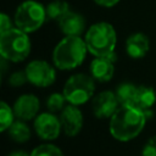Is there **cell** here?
<instances>
[{"instance_id":"24","label":"cell","mask_w":156,"mask_h":156,"mask_svg":"<svg viewBox=\"0 0 156 156\" xmlns=\"http://www.w3.org/2000/svg\"><path fill=\"white\" fill-rule=\"evenodd\" d=\"M13 27H15L13 18H11L7 13L1 12L0 13V33L6 32V30H9V29H11Z\"/></svg>"},{"instance_id":"3","label":"cell","mask_w":156,"mask_h":156,"mask_svg":"<svg viewBox=\"0 0 156 156\" xmlns=\"http://www.w3.org/2000/svg\"><path fill=\"white\" fill-rule=\"evenodd\" d=\"M88 52L94 56H108L115 52L117 44V32L115 27L106 22L100 21L88 27L83 35Z\"/></svg>"},{"instance_id":"14","label":"cell","mask_w":156,"mask_h":156,"mask_svg":"<svg viewBox=\"0 0 156 156\" xmlns=\"http://www.w3.org/2000/svg\"><path fill=\"white\" fill-rule=\"evenodd\" d=\"M124 49L129 57L134 60L143 58L150 50V39L143 32H134L126 39Z\"/></svg>"},{"instance_id":"8","label":"cell","mask_w":156,"mask_h":156,"mask_svg":"<svg viewBox=\"0 0 156 156\" xmlns=\"http://www.w3.org/2000/svg\"><path fill=\"white\" fill-rule=\"evenodd\" d=\"M33 132L41 140L54 141L62 133V126L60 117L50 111L40 112L33 119Z\"/></svg>"},{"instance_id":"15","label":"cell","mask_w":156,"mask_h":156,"mask_svg":"<svg viewBox=\"0 0 156 156\" xmlns=\"http://www.w3.org/2000/svg\"><path fill=\"white\" fill-rule=\"evenodd\" d=\"M156 104V90L150 85H138L132 105L145 112L147 119L151 115V110Z\"/></svg>"},{"instance_id":"18","label":"cell","mask_w":156,"mask_h":156,"mask_svg":"<svg viewBox=\"0 0 156 156\" xmlns=\"http://www.w3.org/2000/svg\"><path fill=\"white\" fill-rule=\"evenodd\" d=\"M136 87L138 85L132 82H122L116 87L115 93L121 105H132Z\"/></svg>"},{"instance_id":"9","label":"cell","mask_w":156,"mask_h":156,"mask_svg":"<svg viewBox=\"0 0 156 156\" xmlns=\"http://www.w3.org/2000/svg\"><path fill=\"white\" fill-rule=\"evenodd\" d=\"M119 105L116 93L112 90H102L91 99L93 115L99 119H110Z\"/></svg>"},{"instance_id":"22","label":"cell","mask_w":156,"mask_h":156,"mask_svg":"<svg viewBox=\"0 0 156 156\" xmlns=\"http://www.w3.org/2000/svg\"><path fill=\"white\" fill-rule=\"evenodd\" d=\"M26 83H28V79H27V74H26L24 69L13 71L7 76V84L12 88L23 87Z\"/></svg>"},{"instance_id":"5","label":"cell","mask_w":156,"mask_h":156,"mask_svg":"<svg viewBox=\"0 0 156 156\" xmlns=\"http://www.w3.org/2000/svg\"><path fill=\"white\" fill-rule=\"evenodd\" d=\"M12 18L15 27L28 34L34 33L48 21L45 5L37 0H24L16 7Z\"/></svg>"},{"instance_id":"2","label":"cell","mask_w":156,"mask_h":156,"mask_svg":"<svg viewBox=\"0 0 156 156\" xmlns=\"http://www.w3.org/2000/svg\"><path fill=\"white\" fill-rule=\"evenodd\" d=\"M88 54L83 37L63 35L52 49L51 62L60 71H72L79 67Z\"/></svg>"},{"instance_id":"11","label":"cell","mask_w":156,"mask_h":156,"mask_svg":"<svg viewBox=\"0 0 156 156\" xmlns=\"http://www.w3.org/2000/svg\"><path fill=\"white\" fill-rule=\"evenodd\" d=\"M117 60L116 52L108 56L94 57L89 65V74L99 83H107L115 76V62Z\"/></svg>"},{"instance_id":"21","label":"cell","mask_w":156,"mask_h":156,"mask_svg":"<svg viewBox=\"0 0 156 156\" xmlns=\"http://www.w3.org/2000/svg\"><path fill=\"white\" fill-rule=\"evenodd\" d=\"M30 156H65V155L57 145L48 141L37 145L30 151Z\"/></svg>"},{"instance_id":"6","label":"cell","mask_w":156,"mask_h":156,"mask_svg":"<svg viewBox=\"0 0 156 156\" xmlns=\"http://www.w3.org/2000/svg\"><path fill=\"white\" fill-rule=\"evenodd\" d=\"M95 79L84 72L71 74L62 88V93L67 99L68 104L82 106L90 101L95 95Z\"/></svg>"},{"instance_id":"17","label":"cell","mask_w":156,"mask_h":156,"mask_svg":"<svg viewBox=\"0 0 156 156\" xmlns=\"http://www.w3.org/2000/svg\"><path fill=\"white\" fill-rule=\"evenodd\" d=\"M48 21L58 22L69 10V4L66 0H52L45 5Z\"/></svg>"},{"instance_id":"4","label":"cell","mask_w":156,"mask_h":156,"mask_svg":"<svg viewBox=\"0 0 156 156\" xmlns=\"http://www.w3.org/2000/svg\"><path fill=\"white\" fill-rule=\"evenodd\" d=\"M32 43L28 33L13 27L0 33V55L9 62L18 63L28 58Z\"/></svg>"},{"instance_id":"10","label":"cell","mask_w":156,"mask_h":156,"mask_svg":"<svg viewBox=\"0 0 156 156\" xmlns=\"http://www.w3.org/2000/svg\"><path fill=\"white\" fill-rule=\"evenodd\" d=\"M60 121L62 126V133L66 136H77L84 126V116L79 106L67 104L66 107L60 112Z\"/></svg>"},{"instance_id":"12","label":"cell","mask_w":156,"mask_h":156,"mask_svg":"<svg viewBox=\"0 0 156 156\" xmlns=\"http://www.w3.org/2000/svg\"><path fill=\"white\" fill-rule=\"evenodd\" d=\"M12 108L16 118L28 122L39 115L40 100L35 94H22L15 100Z\"/></svg>"},{"instance_id":"26","label":"cell","mask_w":156,"mask_h":156,"mask_svg":"<svg viewBox=\"0 0 156 156\" xmlns=\"http://www.w3.org/2000/svg\"><path fill=\"white\" fill-rule=\"evenodd\" d=\"M7 156H30V154H28L26 150H13V151H11Z\"/></svg>"},{"instance_id":"23","label":"cell","mask_w":156,"mask_h":156,"mask_svg":"<svg viewBox=\"0 0 156 156\" xmlns=\"http://www.w3.org/2000/svg\"><path fill=\"white\" fill-rule=\"evenodd\" d=\"M141 156H156V135L150 136L141 149Z\"/></svg>"},{"instance_id":"1","label":"cell","mask_w":156,"mask_h":156,"mask_svg":"<svg viewBox=\"0 0 156 156\" xmlns=\"http://www.w3.org/2000/svg\"><path fill=\"white\" fill-rule=\"evenodd\" d=\"M146 122L147 117L141 110L133 105H119L108 119V132L115 140L128 143L140 135Z\"/></svg>"},{"instance_id":"19","label":"cell","mask_w":156,"mask_h":156,"mask_svg":"<svg viewBox=\"0 0 156 156\" xmlns=\"http://www.w3.org/2000/svg\"><path fill=\"white\" fill-rule=\"evenodd\" d=\"M67 104H68L67 99L62 91H54L45 100V106L48 111L54 112V113H60L66 107Z\"/></svg>"},{"instance_id":"16","label":"cell","mask_w":156,"mask_h":156,"mask_svg":"<svg viewBox=\"0 0 156 156\" xmlns=\"http://www.w3.org/2000/svg\"><path fill=\"white\" fill-rule=\"evenodd\" d=\"M6 132L9 138L18 144L27 143L32 136V128L29 127L27 121H22L18 118L15 119V122L10 126V128Z\"/></svg>"},{"instance_id":"20","label":"cell","mask_w":156,"mask_h":156,"mask_svg":"<svg viewBox=\"0 0 156 156\" xmlns=\"http://www.w3.org/2000/svg\"><path fill=\"white\" fill-rule=\"evenodd\" d=\"M16 116L13 112L12 106H10L6 101L0 102V132L5 133L10 126L15 122Z\"/></svg>"},{"instance_id":"7","label":"cell","mask_w":156,"mask_h":156,"mask_svg":"<svg viewBox=\"0 0 156 156\" xmlns=\"http://www.w3.org/2000/svg\"><path fill=\"white\" fill-rule=\"evenodd\" d=\"M56 69L57 68L54 66L52 62L50 63L49 61L41 58L32 60L24 67L28 83L37 88L51 87L57 78Z\"/></svg>"},{"instance_id":"25","label":"cell","mask_w":156,"mask_h":156,"mask_svg":"<svg viewBox=\"0 0 156 156\" xmlns=\"http://www.w3.org/2000/svg\"><path fill=\"white\" fill-rule=\"evenodd\" d=\"M98 6L105 7V9H111L113 6H116L121 0H93Z\"/></svg>"},{"instance_id":"13","label":"cell","mask_w":156,"mask_h":156,"mask_svg":"<svg viewBox=\"0 0 156 156\" xmlns=\"http://www.w3.org/2000/svg\"><path fill=\"white\" fill-rule=\"evenodd\" d=\"M57 26L63 35H76L83 37L87 32V21L84 16L79 12L69 10L58 22Z\"/></svg>"}]
</instances>
